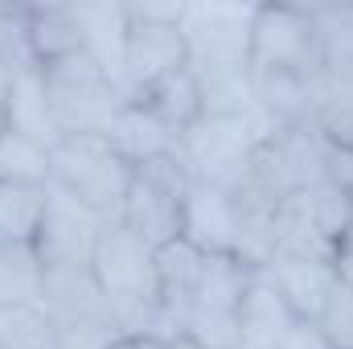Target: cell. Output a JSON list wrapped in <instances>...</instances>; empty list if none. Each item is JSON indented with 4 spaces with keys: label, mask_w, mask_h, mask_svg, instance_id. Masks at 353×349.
<instances>
[{
    "label": "cell",
    "mask_w": 353,
    "mask_h": 349,
    "mask_svg": "<svg viewBox=\"0 0 353 349\" xmlns=\"http://www.w3.org/2000/svg\"><path fill=\"white\" fill-rule=\"evenodd\" d=\"M312 325L321 329L329 349H353V288L345 279H337V288L329 292V300Z\"/></svg>",
    "instance_id": "cell-21"
},
{
    "label": "cell",
    "mask_w": 353,
    "mask_h": 349,
    "mask_svg": "<svg viewBox=\"0 0 353 349\" xmlns=\"http://www.w3.org/2000/svg\"><path fill=\"white\" fill-rule=\"evenodd\" d=\"M169 349H205V346H197V341H189V337H173Z\"/></svg>",
    "instance_id": "cell-25"
},
{
    "label": "cell",
    "mask_w": 353,
    "mask_h": 349,
    "mask_svg": "<svg viewBox=\"0 0 353 349\" xmlns=\"http://www.w3.org/2000/svg\"><path fill=\"white\" fill-rule=\"evenodd\" d=\"M234 230H239L234 197L205 181H189L181 239L193 243L201 255H234Z\"/></svg>",
    "instance_id": "cell-10"
},
{
    "label": "cell",
    "mask_w": 353,
    "mask_h": 349,
    "mask_svg": "<svg viewBox=\"0 0 353 349\" xmlns=\"http://www.w3.org/2000/svg\"><path fill=\"white\" fill-rule=\"evenodd\" d=\"M41 304L54 317L58 349H111L123 337L90 267H46Z\"/></svg>",
    "instance_id": "cell-3"
},
{
    "label": "cell",
    "mask_w": 353,
    "mask_h": 349,
    "mask_svg": "<svg viewBox=\"0 0 353 349\" xmlns=\"http://www.w3.org/2000/svg\"><path fill=\"white\" fill-rule=\"evenodd\" d=\"M193 177L181 169L176 157L148 161L132 173V189L123 201L119 222L128 230H136L144 243H152L157 251L181 239V218H185V193H189Z\"/></svg>",
    "instance_id": "cell-7"
},
{
    "label": "cell",
    "mask_w": 353,
    "mask_h": 349,
    "mask_svg": "<svg viewBox=\"0 0 353 349\" xmlns=\"http://www.w3.org/2000/svg\"><path fill=\"white\" fill-rule=\"evenodd\" d=\"M103 226L107 222L94 210H87L83 201H74V197H66L62 189L50 185L33 251H37V259L46 267H90V255L99 247Z\"/></svg>",
    "instance_id": "cell-9"
},
{
    "label": "cell",
    "mask_w": 353,
    "mask_h": 349,
    "mask_svg": "<svg viewBox=\"0 0 353 349\" xmlns=\"http://www.w3.org/2000/svg\"><path fill=\"white\" fill-rule=\"evenodd\" d=\"M4 132H17L41 148H54L62 140L54 107H50V90L46 74L37 62H21L12 66V83H8V103H4Z\"/></svg>",
    "instance_id": "cell-12"
},
{
    "label": "cell",
    "mask_w": 353,
    "mask_h": 349,
    "mask_svg": "<svg viewBox=\"0 0 353 349\" xmlns=\"http://www.w3.org/2000/svg\"><path fill=\"white\" fill-rule=\"evenodd\" d=\"M111 349H169V341L161 337H148V333H123Z\"/></svg>",
    "instance_id": "cell-23"
},
{
    "label": "cell",
    "mask_w": 353,
    "mask_h": 349,
    "mask_svg": "<svg viewBox=\"0 0 353 349\" xmlns=\"http://www.w3.org/2000/svg\"><path fill=\"white\" fill-rule=\"evenodd\" d=\"M333 263H337V275L353 288V206H350V222H345V235H341V243H337Z\"/></svg>",
    "instance_id": "cell-22"
},
{
    "label": "cell",
    "mask_w": 353,
    "mask_h": 349,
    "mask_svg": "<svg viewBox=\"0 0 353 349\" xmlns=\"http://www.w3.org/2000/svg\"><path fill=\"white\" fill-rule=\"evenodd\" d=\"M83 54L128 94L123 87V54H128V8L123 4H70Z\"/></svg>",
    "instance_id": "cell-13"
},
{
    "label": "cell",
    "mask_w": 353,
    "mask_h": 349,
    "mask_svg": "<svg viewBox=\"0 0 353 349\" xmlns=\"http://www.w3.org/2000/svg\"><path fill=\"white\" fill-rule=\"evenodd\" d=\"M0 185H50V148L0 132Z\"/></svg>",
    "instance_id": "cell-20"
},
{
    "label": "cell",
    "mask_w": 353,
    "mask_h": 349,
    "mask_svg": "<svg viewBox=\"0 0 353 349\" xmlns=\"http://www.w3.org/2000/svg\"><path fill=\"white\" fill-rule=\"evenodd\" d=\"M296 321L300 317L288 308V300L255 271L239 304V349H275L296 329Z\"/></svg>",
    "instance_id": "cell-14"
},
{
    "label": "cell",
    "mask_w": 353,
    "mask_h": 349,
    "mask_svg": "<svg viewBox=\"0 0 353 349\" xmlns=\"http://www.w3.org/2000/svg\"><path fill=\"white\" fill-rule=\"evenodd\" d=\"M41 74H46L50 107H54V119H58L62 136H87V132L107 136L111 119L128 103V94L115 87L83 50L46 62Z\"/></svg>",
    "instance_id": "cell-5"
},
{
    "label": "cell",
    "mask_w": 353,
    "mask_h": 349,
    "mask_svg": "<svg viewBox=\"0 0 353 349\" xmlns=\"http://www.w3.org/2000/svg\"><path fill=\"white\" fill-rule=\"evenodd\" d=\"M90 271L119 321L123 333H148L161 329V267L157 247L144 243L123 222H107L99 235V247L90 255Z\"/></svg>",
    "instance_id": "cell-1"
},
{
    "label": "cell",
    "mask_w": 353,
    "mask_h": 349,
    "mask_svg": "<svg viewBox=\"0 0 353 349\" xmlns=\"http://www.w3.org/2000/svg\"><path fill=\"white\" fill-rule=\"evenodd\" d=\"M136 103H144L161 123H169L176 136L189 132L197 119H201V87L197 79L189 74V66H181L173 74H165L161 83H152L148 90L136 94Z\"/></svg>",
    "instance_id": "cell-16"
},
{
    "label": "cell",
    "mask_w": 353,
    "mask_h": 349,
    "mask_svg": "<svg viewBox=\"0 0 353 349\" xmlns=\"http://www.w3.org/2000/svg\"><path fill=\"white\" fill-rule=\"evenodd\" d=\"M46 263L29 243H0V308L21 300H41Z\"/></svg>",
    "instance_id": "cell-19"
},
{
    "label": "cell",
    "mask_w": 353,
    "mask_h": 349,
    "mask_svg": "<svg viewBox=\"0 0 353 349\" xmlns=\"http://www.w3.org/2000/svg\"><path fill=\"white\" fill-rule=\"evenodd\" d=\"M259 275L288 300V308L300 321H316L329 292L341 279L333 259H300V255H275L267 267H259Z\"/></svg>",
    "instance_id": "cell-11"
},
{
    "label": "cell",
    "mask_w": 353,
    "mask_h": 349,
    "mask_svg": "<svg viewBox=\"0 0 353 349\" xmlns=\"http://www.w3.org/2000/svg\"><path fill=\"white\" fill-rule=\"evenodd\" d=\"M0 349H58L54 317L41 300L0 308Z\"/></svg>",
    "instance_id": "cell-18"
},
{
    "label": "cell",
    "mask_w": 353,
    "mask_h": 349,
    "mask_svg": "<svg viewBox=\"0 0 353 349\" xmlns=\"http://www.w3.org/2000/svg\"><path fill=\"white\" fill-rule=\"evenodd\" d=\"M50 185H0V243H29L37 239L46 214Z\"/></svg>",
    "instance_id": "cell-17"
},
{
    "label": "cell",
    "mask_w": 353,
    "mask_h": 349,
    "mask_svg": "<svg viewBox=\"0 0 353 349\" xmlns=\"http://www.w3.org/2000/svg\"><path fill=\"white\" fill-rule=\"evenodd\" d=\"M8 83H12V66L0 58V132H4V103H8Z\"/></svg>",
    "instance_id": "cell-24"
},
{
    "label": "cell",
    "mask_w": 353,
    "mask_h": 349,
    "mask_svg": "<svg viewBox=\"0 0 353 349\" xmlns=\"http://www.w3.org/2000/svg\"><path fill=\"white\" fill-rule=\"evenodd\" d=\"M259 4H185L181 37L185 66L193 79L251 70V37H255Z\"/></svg>",
    "instance_id": "cell-4"
},
{
    "label": "cell",
    "mask_w": 353,
    "mask_h": 349,
    "mask_svg": "<svg viewBox=\"0 0 353 349\" xmlns=\"http://www.w3.org/2000/svg\"><path fill=\"white\" fill-rule=\"evenodd\" d=\"M107 140H111V148L132 165V169H140V165H148V161H161V157H173L176 152V132L169 123H161L144 103H136V99H128L123 107H119V115L111 119V128H107Z\"/></svg>",
    "instance_id": "cell-15"
},
{
    "label": "cell",
    "mask_w": 353,
    "mask_h": 349,
    "mask_svg": "<svg viewBox=\"0 0 353 349\" xmlns=\"http://www.w3.org/2000/svg\"><path fill=\"white\" fill-rule=\"evenodd\" d=\"M128 8V54H123V87L128 99L161 83L185 66L181 12L185 4H123Z\"/></svg>",
    "instance_id": "cell-6"
},
{
    "label": "cell",
    "mask_w": 353,
    "mask_h": 349,
    "mask_svg": "<svg viewBox=\"0 0 353 349\" xmlns=\"http://www.w3.org/2000/svg\"><path fill=\"white\" fill-rule=\"evenodd\" d=\"M132 165L111 148L107 136H62L50 148V185L66 197L83 201L103 222H119L128 189H132Z\"/></svg>",
    "instance_id": "cell-2"
},
{
    "label": "cell",
    "mask_w": 353,
    "mask_h": 349,
    "mask_svg": "<svg viewBox=\"0 0 353 349\" xmlns=\"http://www.w3.org/2000/svg\"><path fill=\"white\" fill-rule=\"evenodd\" d=\"M251 66L255 70L312 74L321 66V33H316V21H312V8L259 4L255 37H251Z\"/></svg>",
    "instance_id": "cell-8"
}]
</instances>
